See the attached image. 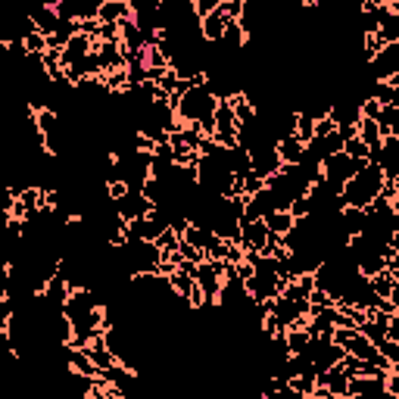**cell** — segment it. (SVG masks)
<instances>
[{
  "mask_svg": "<svg viewBox=\"0 0 399 399\" xmlns=\"http://www.w3.org/2000/svg\"><path fill=\"white\" fill-rule=\"evenodd\" d=\"M381 187H384V172H381L374 162H365L362 169L343 184L340 191V206L343 209H369L374 200H378Z\"/></svg>",
  "mask_w": 399,
  "mask_h": 399,
  "instance_id": "6da1fadb",
  "label": "cell"
},
{
  "mask_svg": "<svg viewBox=\"0 0 399 399\" xmlns=\"http://www.w3.org/2000/svg\"><path fill=\"white\" fill-rule=\"evenodd\" d=\"M215 106H218V100L213 97V94H209L206 82H203V84H197V88H191L181 100H178V106H175L178 125L184 128V125H200V122L213 119Z\"/></svg>",
  "mask_w": 399,
  "mask_h": 399,
  "instance_id": "7a4b0ae2",
  "label": "cell"
},
{
  "mask_svg": "<svg viewBox=\"0 0 399 399\" xmlns=\"http://www.w3.org/2000/svg\"><path fill=\"white\" fill-rule=\"evenodd\" d=\"M362 166H365V162L349 159L347 153L331 156V159H325V162H322V184H325L331 193H337V197H340L343 184H347L349 178H353V175H356V172L362 169Z\"/></svg>",
  "mask_w": 399,
  "mask_h": 399,
  "instance_id": "3957f363",
  "label": "cell"
},
{
  "mask_svg": "<svg viewBox=\"0 0 399 399\" xmlns=\"http://www.w3.org/2000/svg\"><path fill=\"white\" fill-rule=\"evenodd\" d=\"M113 209H116V215H119L125 225L135 222V218H144V215H150V213H153L150 200H147L140 191H128L122 200H116V203H113Z\"/></svg>",
  "mask_w": 399,
  "mask_h": 399,
  "instance_id": "277c9868",
  "label": "cell"
},
{
  "mask_svg": "<svg viewBox=\"0 0 399 399\" xmlns=\"http://www.w3.org/2000/svg\"><path fill=\"white\" fill-rule=\"evenodd\" d=\"M265 240H269V228L265 222H240V249L244 253H262Z\"/></svg>",
  "mask_w": 399,
  "mask_h": 399,
  "instance_id": "5b68a950",
  "label": "cell"
},
{
  "mask_svg": "<svg viewBox=\"0 0 399 399\" xmlns=\"http://www.w3.org/2000/svg\"><path fill=\"white\" fill-rule=\"evenodd\" d=\"M131 19V4L128 0H100L97 6V22L100 26H119Z\"/></svg>",
  "mask_w": 399,
  "mask_h": 399,
  "instance_id": "8992f818",
  "label": "cell"
},
{
  "mask_svg": "<svg viewBox=\"0 0 399 399\" xmlns=\"http://www.w3.org/2000/svg\"><path fill=\"white\" fill-rule=\"evenodd\" d=\"M384 393V378H349L347 384L349 399H381Z\"/></svg>",
  "mask_w": 399,
  "mask_h": 399,
  "instance_id": "52a82bcc",
  "label": "cell"
},
{
  "mask_svg": "<svg viewBox=\"0 0 399 399\" xmlns=\"http://www.w3.org/2000/svg\"><path fill=\"white\" fill-rule=\"evenodd\" d=\"M28 19H31V28L44 38H50L53 31L60 28V16L53 10V4H41V6H35V10H28Z\"/></svg>",
  "mask_w": 399,
  "mask_h": 399,
  "instance_id": "ba28073f",
  "label": "cell"
},
{
  "mask_svg": "<svg viewBox=\"0 0 399 399\" xmlns=\"http://www.w3.org/2000/svg\"><path fill=\"white\" fill-rule=\"evenodd\" d=\"M275 150H278L281 166H300V162L306 159V144H303V140H296L293 135L281 137L275 144Z\"/></svg>",
  "mask_w": 399,
  "mask_h": 399,
  "instance_id": "9c48e42d",
  "label": "cell"
},
{
  "mask_svg": "<svg viewBox=\"0 0 399 399\" xmlns=\"http://www.w3.org/2000/svg\"><path fill=\"white\" fill-rule=\"evenodd\" d=\"M225 28H228V22H225L222 10L215 6V10L209 13L206 19H200V38H203V44H222Z\"/></svg>",
  "mask_w": 399,
  "mask_h": 399,
  "instance_id": "30bf717a",
  "label": "cell"
},
{
  "mask_svg": "<svg viewBox=\"0 0 399 399\" xmlns=\"http://www.w3.org/2000/svg\"><path fill=\"white\" fill-rule=\"evenodd\" d=\"M318 387H325L331 396H347V384H349V374L340 369V362L334 365V369H327L325 374H318L315 378Z\"/></svg>",
  "mask_w": 399,
  "mask_h": 399,
  "instance_id": "8fae6325",
  "label": "cell"
},
{
  "mask_svg": "<svg viewBox=\"0 0 399 399\" xmlns=\"http://www.w3.org/2000/svg\"><path fill=\"white\" fill-rule=\"evenodd\" d=\"M66 353V369L78 374V378H97V369L91 365V359L84 356V349H72V347H62Z\"/></svg>",
  "mask_w": 399,
  "mask_h": 399,
  "instance_id": "7c38bea8",
  "label": "cell"
},
{
  "mask_svg": "<svg viewBox=\"0 0 399 399\" xmlns=\"http://www.w3.org/2000/svg\"><path fill=\"white\" fill-rule=\"evenodd\" d=\"M262 222H265V228H269V234H275V237H287V234L293 231L296 218L287 213V209H275V213H269Z\"/></svg>",
  "mask_w": 399,
  "mask_h": 399,
  "instance_id": "4fadbf2b",
  "label": "cell"
},
{
  "mask_svg": "<svg viewBox=\"0 0 399 399\" xmlns=\"http://www.w3.org/2000/svg\"><path fill=\"white\" fill-rule=\"evenodd\" d=\"M369 97L381 106H399V88H393V84H387V82H371Z\"/></svg>",
  "mask_w": 399,
  "mask_h": 399,
  "instance_id": "5bb4252c",
  "label": "cell"
},
{
  "mask_svg": "<svg viewBox=\"0 0 399 399\" xmlns=\"http://www.w3.org/2000/svg\"><path fill=\"white\" fill-rule=\"evenodd\" d=\"M356 137L362 140L365 147H369V153H374L381 147V131H378V125H374L371 119H359L356 125Z\"/></svg>",
  "mask_w": 399,
  "mask_h": 399,
  "instance_id": "9a60e30c",
  "label": "cell"
},
{
  "mask_svg": "<svg viewBox=\"0 0 399 399\" xmlns=\"http://www.w3.org/2000/svg\"><path fill=\"white\" fill-rule=\"evenodd\" d=\"M378 41L381 44H399V16L396 13H387L384 19H381V26H378Z\"/></svg>",
  "mask_w": 399,
  "mask_h": 399,
  "instance_id": "2e32d148",
  "label": "cell"
},
{
  "mask_svg": "<svg viewBox=\"0 0 399 399\" xmlns=\"http://www.w3.org/2000/svg\"><path fill=\"white\" fill-rule=\"evenodd\" d=\"M309 340L312 337H309L306 327H291V331L284 334V347H287V353H291V356H300L303 349L309 347Z\"/></svg>",
  "mask_w": 399,
  "mask_h": 399,
  "instance_id": "e0dca14e",
  "label": "cell"
},
{
  "mask_svg": "<svg viewBox=\"0 0 399 399\" xmlns=\"http://www.w3.org/2000/svg\"><path fill=\"white\" fill-rule=\"evenodd\" d=\"M293 113H296V109H293ZM293 137L303 140V144H309V140L315 137V119H309L306 113H296V119H293Z\"/></svg>",
  "mask_w": 399,
  "mask_h": 399,
  "instance_id": "ac0fdd59",
  "label": "cell"
},
{
  "mask_svg": "<svg viewBox=\"0 0 399 399\" xmlns=\"http://www.w3.org/2000/svg\"><path fill=\"white\" fill-rule=\"evenodd\" d=\"M22 47H26V57L41 60L44 53H47V38H44V35H38V31H28L26 41H22Z\"/></svg>",
  "mask_w": 399,
  "mask_h": 399,
  "instance_id": "d6986e66",
  "label": "cell"
},
{
  "mask_svg": "<svg viewBox=\"0 0 399 399\" xmlns=\"http://www.w3.org/2000/svg\"><path fill=\"white\" fill-rule=\"evenodd\" d=\"M218 10H222L225 22H240V16H244V0H218Z\"/></svg>",
  "mask_w": 399,
  "mask_h": 399,
  "instance_id": "ffe728a7",
  "label": "cell"
},
{
  "mask_svg": "<svg viewBox=\"0 0 399 399\" xmlns=\"http://www.w3.org/2000/svg\"><path fill=\"white\" fill-rule=\"evenodd\" d=\"M153 244L159 247V253H175V249H178V244H181V237H178V234L172 231V228H166V231L159 234V237L153 240Z\"/></svg>",
  "mask_w": 399,
  "mask_h": 399,
  "instance_id": "44dd1931",
  "label": "cell"
},
{
  "mask_svg": "<svg viewBox=\"0 0 399 399\" xmlns=\"http://www.w3.org/2000/svg\"><path fill=\"white\" fill-rule=\"evenodd\" d=\"M144 66H147V69H162V72H166V69H169V57L159 50V47H147Z\"/></svg>",
  "mask_w": 399,
  "mask_h": 399,
  "instance_id": "7402d4cb",
  "label": "cell"
},
{
  "mask_svg": "<svg viewBox=\"0 0 399 399\" xmlns=\"http://www.w3.org/2000/svg\"><path fill=\"white\" fill-rule=\"evenodd\" d=\"M374 349H378V353L384 356L387 362L399 365V343H393V340H381V343H378V347H374Z\"/></svg>",
  "mask_w": 399,
  "mask_h": 399,
  "instance_id": "603a6c76",
  "label": "cell"
},
{
  "mask_svg": "<svg viewBox=\"0 0 399 399\" xmlns=\"http://www.w3.org/2000/svg\"><path fill=\"white\" fill-rule=\"evenodd\" d=\"M334 128H337V125L331 122V116H325V119H318V122H315V137H327Z\"/></svg>",
  "mask_w": 399,
  "mask_h": 399,
  "instance_id": "cb8c5ba5",
  "label": "cell"
},
{
  "mask_svg": "<svg viewBox=\"0 0 399 399\" xmlns=\"http://www.w3.org/2000/svg\"><path fill=\"white\" fill-rule=\"evenodd\" d=\"M381 399H399V396H393V393H384V396H381Z\"/></svg>",
  "mask_w": 399,
  "mask_h": 399,
  "instance_id": "d4e9b609",
  "label": "cell"
}]
</instances>
